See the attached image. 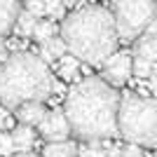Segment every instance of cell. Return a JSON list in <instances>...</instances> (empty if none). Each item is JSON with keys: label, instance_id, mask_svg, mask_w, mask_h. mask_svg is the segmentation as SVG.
<instances>
[{"label": "cell", "instance_id": "1", "mask_svg": "<svg viewBox=\"0 0 157 157\" xmlns=\"http://www.w3.org/2000/svg\"><path fill=\"white\" fill-rule=\"evenodd\" d=\"M120 94L101 78H85L75 82L66 96V117L73 134L87 143L120 136Z\"/></svg>", "mask_w": 157, "mask_h": 157}, {"label": "cell", "instance_id": "2", "mask_svg": "<svg viewBox=\"0 0 157 157\" xmlns=\"http://www.w3.org/2000/svg\"><path fill=\"white\" fill-rule=\"evenodd\" d=\"M61 38L68 47V54L103 68V63L115 54L120 35L115 17L108 7L82 5L63 19Z\"/></svg>", "mask_w": 157, "mask_h": 157}, {"label": "cell", "instance_id": "3", "mask_svg": "<svg viewBox=\"0 0 157 157\" xmlns=\"http://www.w3.org/2000/svg\"><path fill=\"white\" fill-rule=\"evenodd\" d=\"M54 89L49 66L33 52H14L0 66V103L17 110L24 103H42Z\"/></svg>", "mask_w": 157, "mask_h": 157}, {"label": "cell", "instance_id": "4", "mask_svg": "<svg viewBox=\"0 0 157 157\" xmlns=\"http://www.w3.org/2000/svg\"><path fill=\"white\" fill-rule=\"evenodd\" d=\"M120 136L141 148L157 145V98L124 92L120 101Z\"/></svg>", "mask_w": 157, "mask_h": 157}, {"label": "cell", "instance_id": "5", "mask_svg": "<svg viewBox=\"0 0 157 157\" xmlns=\"http://www.w3.org/2000/svg\"><path fill=\"white\" fill-rule=\"evenodd\" d=\"M117 35L122 42H134L157 19V2L152 0H117L110 7Z\"/></svg>", "mask_w": 157, "mask_h": 157}, {"label": "cell", "instance_id": "6", "mask_svg": "<svg viewBox=\"0 0 157 157\" xmlns=\"http://www.w3.org/2000/svg\"><path fill=\"white\" fill-rule=\"evenodd\" d=\"M134 75V54L129 52H115L110 59L103 63V75L101 80L108 85H124Z\"/></svg>", "mask_w": 157, "mask_h": 157}, {"label": "cell", "instance_id": "7", "mask_svg": "<svg viewBox=\"0 0 157 157\" xmlns=\"http://www.w3.org/2000/svg\"><path fill=\"white\" fill-rule=\"evenodd\" d=\"M40 134H42V138H47L49 143H66L68 136L73 134L66 113L61 110V108H52V110L47 113V117L42 120V124H40Z\"/></svg>", "mask_w": 157, "mask_h": 157}, {"label": "cell", "instance_id": "8", "mask_svg": "<svg viewBox=\"0 0 157 157\" xmlns=\"http://www.w3.org/2000/svg\"><path fill=\"white\" fill-rule=\"evenodd\" d=\"M45 110V103H24L14 110V117L19 120V124H26V127H33V124H42V120L47 117Z\"/></svg>", "mask_w": 157, "mask_h": 157}, {"label": "cell", "instance_id": "9", "mask_svg": "<svg viewBox=\"0 0 157 157\" xmlns=\"http://www.w3.org/2000/svg\"><path fill=\"white\" fill-rule=\"evenodd\" d=\"M21 10L24 7H19V2H14V0H0V38L14 31Z\"/></svg>", "mask_w": 157, "mask_h": 157}, {"label": "cell", "instance_id": "10", "mask_svg": "<svg viewBox=\"0 0 157 157\" xmlns=\"http://www.w3.org/2000/svg\"><path fill=\"white\" fill-rule=\"evenodd\" d=\"M66 54H68V47H66V42H63L61 35L52 38L47 45L40 47V59L45 61V63H52V61H56V59H63Z\"/></svg>", "mask_w": 157, "mask_h": 157}, {"label": "cell", "instance_id": "11", "mask_svg": "<svg viewBox=\"0 0 157 157\" xmlns=\"http://www.w3.org/2000/svg\"><path fill=\"white\" fill-rule=\"evenodd\" d=\"M12 141H14V148L17 152H28L35 143V129L26 124H19L12 129Z\"/></svg>", "mask_w": 157, "mask_h": 157}, {"label": "cell", "instance_id": "12", "mask_svg": "<svg viewBox=\"0 0 157 157\" xmlns=\"http://www.w3.org/2000/svg\"><path fill=\"white\" fill-rule=\"evenodd\" d=\"M134 56H141V59L150 61L152 66L157 63V40L148 38V35H141L134 45Z\"/></svg>", "mask_w": 157, "mask_h": 157}, {"label": "cell", "instance_id": "13", "mask_svg": "<svg viewBox=\"0 0 157 157\" xmlns=\"http://www.w3.org/2000/svg\"><path fill=\"white\" fill-rule=\"evenodd\" d=\"M42 157H80V148L73 141H66V143H47Z\"/></svg>", "mask_w": 157, "mask_h": 157}, {"label": "cell", "instance_id": "14", "mask_svg": "<svg viewBox=\"0 0 157 157\" xmlns=\"http://www.w3.org/2000/svg\"><path fill=\"white\" fill-rule=\"evenodd\" d=\"M35 26H38V17H33L26 7H24V10H21V14H19V19H17L14 33L24 40V38H28V35H33V33H35Z\"/></svg>", "mask_w": 157, "mask_h": 157}, {"label": "cell", "instance_id": "15", "mask_svg": "<svg viewBox=\"0 0 157 157\" xmlns=\"http://www.w3.org/2000/svg\"><path fill=\"white\" fill-rule=\"evenodd\" d=\"M52 38H56V24L52 19H42L38 21V26H35V33H33V40H38L40 47L47 45Z\"/></svg>", "mask_w": 157, "mask_h": 157}, {"label": "cell", "instance_id": "16", "mask_svg": "<svg viewBox=\"0 0 157 157\" xmlns=\"http://www.w3.org/2000/svg\"><path fill=\"white\" fill-rule=\"evenodd\" d=\"M152 73H155V66L150 63V61L141 59V56H134V75L136 78H152Z\"/></svg>", "mask_w": 157, "mask_h": 157}, {"label": "cell", "instance_id": "17", "mask_svg": "<svg viewBox=\"0 0 157 157\" xmlns=\"http://www.w3.org/2000/svg\"><path fill=\"white\" fill-rule=\"evenodd\" d=\"M66 2H59V0H49L47 2V19H66Z\"/></svg>", "mask_w": 157, "mask_h": 157}, {"label": "cell", "instance_id": "18", "mask_svg": "<svg viewBox=\"0 0 157 157\" xmlns=\"http://www.w3.org/2000/svg\"><path fill=\"white\" fill-rule=\"evenodd\" d=\"M0 155H2V157H14V155H17V148H14L12 134L0 131Z\"/></svg>", "mask_w": 157, "mask_h": 157}, {"label": "cell", "instance_id": "19", "mask_svg": "<svg viewBox=\"0 0 157 157\" xmlns=\"http://www.w3.org/2000/svg\"><path fill=\"white\" fill-rule=\"evenodd\" d=\"M26 10L33 14V17H45V14H47V2L31 0V2H26Z\"/></svg>", "mask_w": 157, "mask_h": 157}, {"label": "cell", "instance_id": "20", "mask_svg": "<svg viewBox=\"0 0 157 157\" xmlns=\"http://www.w3.org/2000/svg\"><path fill=\"white\" fill-rule=\"evenodd\" d=\"M10 127H12V113H10V108L0 105V131L10 129Z\"/></svg>", "mask_w": 157, "mask_h": 157}, {"label": "cell", "instance_id": "21", "mask_svg": "<svg viewBox=\"0 0 157 157\" xmlns=\"http://www.w3.org/2000/svg\"><path fill=\"white\" fill-rule=\"evenodd\" d=\"M122 152H124V157H145L143 150H141V145H134V143L124 145V148H122Z\"/></svg>", "mask_w": 157, "mask_h": 157}, {"label": "cell", "instance_id": "22", "mask_svg": "<svg viewBox=\"0 0 157 157\" xmlns=\"http://www.w3.org/2000/svg\"><path fill=\"white\" fill-rule=\"evenodd\" d=\"M59 68H75L78 71V59L73 54H66L63 59H59Z\"/></svg>", "mask_w": 157, "mask_h": 157}, {"label": "cell", "instance_id": "23", "mask_svg": "<svg viewBox=\"0 0 157 157\" xmlns=\"http://www.w3.org/2000/svg\"><path fill=\"white\" fill-rule=\"evenodd\" d=\"M59 75L63 80H78V71H75V68H59ZM80 82V80H78Z\"/></svg>", "mask_w": 157, "mask_h": 157}, {"label": "cell", "instance_id": "24", "mask_svg": "<svg viewBox=\"0 0 157 157\" xmlns=\"http://www.w3.org/2000/svg\"><path fill=\"white\" fill-rule=\"evenodd\" d=\"M10 56H12V54L7 52V42H5V40H2V38H0V66L5 63V61L10 59Z\"/></svg>", "mask_w": 157, "mask_h": 157}, {"label": "cell", "instance_id": "25", "mask_svg": "<svg viewBox=\"0 0 157 157\" xmlns=\"http://www.w3.org/2000/svg\"><path fill=\"white\" fill-rule=\"evenodd\" d=\"M148 87H150V94H152V98H157V73H152V78L148 80Z\"/></svg>", "mask_w": 157, "mask_h": 157}, {"label": "cell", "instance_id": "26", "mask_svg": "<svg viewBox=\"0 0 157 157\" xmlns=\"http://www.w3.org/2000/svg\"><path fill=\"white\" fill-rule=\"evenodd\" d=\"M105 157H124V152H122L120 145H115V148H108V150H105Z\"/></svg>", "mask_w": 157, "mask_h": 157}, {"label": "cell", "instance_id": "27", "mask_svg": "<svg viewBox=\"0 0 157 157\" xmlns=\"http://www.w3.org/2000/svg\"><path fill=\"white\" fill-rule=\"evenodd\" d=\"M143 35H148V38H155V40H157V19L152 21L150 26H148V31H145Z\"/></svg>", "mask_w": 157, "mask_h": 157}, {"label": "cell", "instance_id": "28", "mask_svg": "<svg viewBox=\"0 0 157 157\" xmlns=\"http://www.w3.org/2000/svg\"><path fill=\"white\" fill-rule=\"evenodd\" d=\"M14 157H38V155H33V152H17Z\"/></svg>", "mask_w": 157, "mask_h": 157}, {"label": "cell", "instance_id": "29", "mask_svg": "<svg viewBox=\"0 0 157 157\" xmlns=\"http://www.w3.org/2000/svg\"><path fill=\"white\" fill-rule=\"evenodd\" d=\"M152 157H157V150H155V155H152Z\"/></svg>", "mask_w": 157, "mask_h": 157}]
</instances>
